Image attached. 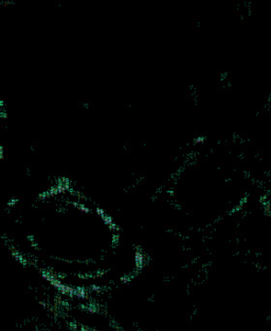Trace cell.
Listing matches in <instances>:
<instances>
[{
    "label": "cell",
    "mask_w": 271,
    "mask_h": 331,
    "mask_svg": "<svg viewBox=\"0 0 271 331\" xmlns=\"http://www.w3.org/2000/svg\"><path fill=\"white\" fill-rule=\"evenodd\" d=\"M30 223L31 241L63 260L102 257L117 238L104 210L73 187L59 184L38 197Z\"/></svg>",
    "instance_id": "cell-1"
}]
</instances>
